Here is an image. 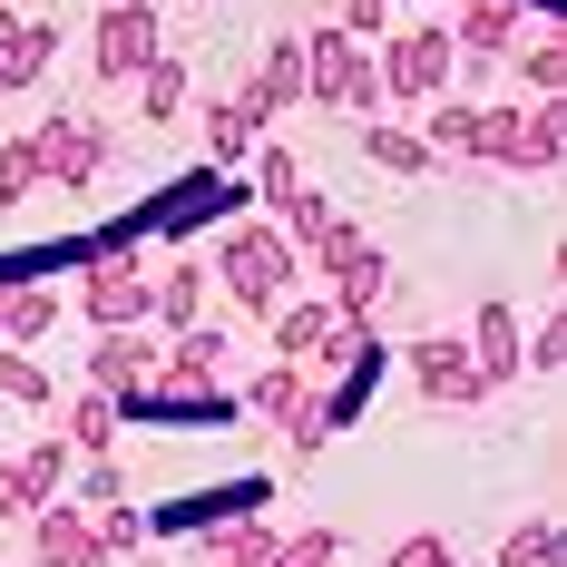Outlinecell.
Instances as JSON below:
<instances>
[{
	"instance_id": "cell-1",
	"label": "cell",
	"mask_w": 567,
	"mask_h": 567,
	"mask_svg": "<svg viewBox=\"0 0 567 567\" xmlns=\"http://www.w3.org/2000/svg\"><path fill=\"white\" fill-rule=\"evenodd\" d=\"M293 245H284L275 216H235L226 235H216V255H206V275H216V293H226L235 313H255V323H275V303H293Z\"/></svg>"
},
{
	"instance_id": "cell-2",
	"label": "cell",
	"mask_w": 567,
	"mask_h": 567,
	"mask_svg": "<svg viewBox=\"0 0 567 567\" xmlns=\"http://www.w3.org/2000/svg\"><path fill=\"white\" fill-rule=\"evenodd\" d=\"M226 333H176L167 352H157V382H147V401H137V421H216V411H235V382H226Z\"/></svg>"
},
{
	"instance_id": "cell-3",
	"label": "cell",
	"mask_w": 567,
	"mask_h": 567,
	"mask_svg": "<svg viewBox=\"0 0 567 567\" xmlns=\"http://www.w3.org/2000/svg\"><path fill=\"white\" fill-rule=\"evenodd\" d=\"M147 245L137 235H99V245H79V313H89V333H117V323H147Z\"/></svg>"
},
{
	"instance_id": "cell-4",
	"label": "cell",
	"mask_w": 567,
	"mask_h": 567,
	"mask_svg": "<svg viewBox=\"0 0 567 567\" xmlns=\"http://www.w3.org/2000/svg\"><path fill=\"white\" fill-rule=\"evenodd\" d=\"M303 109L382 117V79H372V50H362L352 30H313V40H303Z\"/></svg>"
},
{
	"instance_id": "cell-5",
	"label": "cell",
	"mask_w": 567,
	"mask_h": 567,
	"mask_svg": "<svg viewBox=\"0 0 567 567\" xmlns=\"http://www.w3.org/2000/svg\"><path fill=\"white\" fill-rule=\"evenodd\" d=\"M372 79H382V109H431V99L460 79L451 30H392V40L372 50Z\"/></svg>"
},
{
	"instance_id": "cell-6",
	"label": "cell",
	"mask_w": 567,
	"mask_h": 567,
	"mask_svg": "<svg viewBox=\"0 0 567 567\" xmlns=\"http://www.w3.org/2000/svg\"><path fill=\"white\" fill-rule=\"evenodd\" d=\"M157 352H167V342H147V323L89 333V392H109L117 421H137V401H147V382H157Z\"/></svg>"
},
{
	"instance_id": "cell-7",
	"label": "cell",
	"mask_w": 567,
	"mask_h": 567,
	"mask_svg": "<svg viewBox=\"0 0 567 567\" xmlns=\"http://www.w3.org/2000/svg\"><path fill=\"white\" fill-rule=\"evenodd\" d=\"M157 50H167V30H157L147 0H109V10L89 20V79H137Z\"/></svg>"
},
{
	"instance_id": "cell-8",
	"label": "cell",
	"mask_w": 567,
	"mask_h": 567,
	"mask_svg": "<svg viewBox=\"0 0 567 567\" xmlns=\"http://www.w3.org/2000/svg\"><path fill=\"white\" fill-rule=\"evenodd\" d=\"M30 137H40V176H50V186H69V196H89V176L117 157V137L99 127V117H40Z\"/></svg>"
},
{
	"instance_id": "cell-9",
	"label": "cell",
	"mask_w": 567,
	"mask_h": 567,
	"mask_svg": "<svg viewBox=\"0 0 567 567\" xmlns=\"http://www.w3.org/2000/svg\"><path fill=\"white\" fill-rule=\"evenodd\" d=\"M518 30H528V0H460L451 59H460V69H489V59L518 50Z\"/></svg>"
},
{
	"instance_id": "cell-10",
	"label": "cell",
	"mask_w": 567,
	"mask_h": 567,
	"mask_svg": "<svg viewBox=\"0 0 567 567\" xmlns=\"http://www.w3.org/2000/svg\"><path fill=\"white\" fill-rule=\"evenodd\" d=\"M411 392L421 401H441V411H480V372H470V342L451 333H431V342H411Z\"/></svg>"
},
{
	"instance_id": "cell-11",
	"label": "cell",
	"mask_w": 567,
	"mask_h": 567,
	"mask_svg": "<svg viewBox=\"0 0 567 567\" xmlns=\"http://www.w3.org/2000/svg\"><path fill=\"white\" fill-rule=\"evenodd\" d=\"M30 567H109V548H99V528H89L79 499L30 509Z\"/></svg>"
},
{
	"instance_id": "cell-12",
	"label": "cell",
	"mask_w": 567,
	"mask_h": 567,
	"mask_svg": "<svg viewBox=\"0 0 567 567\" xmlns=\"http://www.w3.org/2000/svg\"><path fill=\"white\" fill-rule=\"evenodd\" d=\"M265 127H275V117L255 109L245 89H235V99H216V109H206V167H216V176H245V157L265 147Z\"/></svg>"
},
{
	"instance_id": "cell-13",
	"label": "cell",
	"mask_w": 567,
	"mask_h": 567,
	"mask_svg": "<svg viewBox=\"0 0 567 567\" xmlns=\"http://www.w3.org/2000/svg\"><path fill=\"white\" fill-rule=\"evenodd\" d=\"M206 293H216V275H206L196 255H167V275H147V313H157L167 333H196V323H206Z\"/></svg>"
},
{
	"instance_id": "cell-14",
	"label": "cell",
	"mask_w": 567,
	"mask_h": 567,
	"mask_svg": "<svg viewBox=\"0 0 567 567\" xmlns=\"http://www.w3.org/2000/svg\"><path fill=\"white\" fill-rule=\"evenodd\" d=\"M196 558H206V567H275V528H265L255 509L206 518V528H196Z\"/></svg>"
},
{
	"instance_id": "cell-15",
	"label": "cell",
	"mask_w": 567,
	"mask_h": 567,
	"mask_svg": "<svg viewBox=\"0 0 567 567\" xmlns=\"http://www.w3.org/2000/svg\"><path fill=\"white\" fill-rule=\"evenodd\" d=\"M59 313H69V303H59V284H40V275H10V293H0V342H10V352H30V342L50 333Z\"/></svg>"
},
{
	"instance_id": "cell-16",
	"label": "cell",
	"mask_w": 567,
	"mask_h": 567,
	"mask_svg": "<svg viewBox=\"0 0 567 567\" xmlns=\"http://www.w3.org/2000/svg\"><path fill=\"white\" fill-rule=\"evenodd\" d=\"M470 372H480V392H509V382H518V313H509V303H480Z\"/></svg>"
},
{
	"instance_id": "cell-17",
	"label": "cell",
	"mask_w": 567,
	"mask_h": 567,
	"mask_svg": "<svg viewBox=\"0 0 567 567\" xmlns=\"http://www.w3.org/2000/svg\"><path fill=\"white\" fill-rule=\"evenodd\" d=\"M245 99L265 117L303 109V40H265V59H255V79H245Z\"/></svg>"
},
{
	"instance_id": "cell-18",
	"label": "cell",
	"mask_w": 567,
	"mask_h": 567,
	"mask_svg": "<svg viewBox=\"0 0 567 567\" xmlns=\"http://www.w3.org/2000/svg\"><path fill=\"white\" fill-rule=\"evenodd\" d=\"M303 401H313V372H303V362H265V372H245V411L275 421V431L303 411Z\"/></svg>"
},
{
	"instance_id": "cell-19",
	"label": "cell",
	"mask_w": 567,
	"mask_h": 567,
	"mask_svg": "<svg viewBox=\"0 0 567 567\" xmlns=\"http://www.w3.org/2000/svg\"><path fill=\"white\" fill-rule=\"evenodd\" d=\"M59 59V20H20V40L0 50V99H20V89H40Z\"/></svg>"
},
{
	"instance_id": "cell-20",
	"label": "cell",
	"mask_w": 567,
	"mask_h": 567,
	"mask_svg": "<svg viewBox=\"0 0 567 567\" xmlns=\"http://www.w3.org/2000/svg\"><path fill=\"white\" fill-rule=\"evenodd\" d=\"M509 69L528 79V99H567V30H518Z\"/></svg>"
},
{
	"instance_id": "cell-21",
	"label": "cell",
	"mask_w": 567,
	"mask_h": 567,
	"mask_svg": "<svg viewBox=\"0 0 567 567\" xmlns=\"http://www.w3.org/2000/svg\"><path fill=\"white\" fill-rule=\"evenodd\" d=\"M567 157V99H538V109H518V176L558 167Z\"/></svg>"
},
{
	"instance_id": "cell-22",
	"label": "cell",
	"mask_w": 567,
	"mask_h": 567,
	"mask_svg": "<svg viewBox=\"0 0 567 567\" xmlns=\"http://www.w3.org/2000/svg\"><path fill=\"white\" fill-rule=\"evenodd\" d=\"M59 441H69V451H117V401L109 392H79L69 411H59Z\"/></svg>"
},
{
	"instance_id": "cell-23",
	"label": "cell",
	"mask_w": 567,
	"mask_h": 567,
	"mask_svg": "<svg viewBox=\"0 0 567 567\" xmlns=\"http://www.w3.org/2000/svg\"><path fill=\"white\" fill-rule=\"evenodd\" d=\"M245 176H255V206H293V196H303V157H293V147H255V157H245Z\"/></svg>"
},
{
	"instance_id": "cell-24",
	"label": "cell",
	"mask_w": 567,
	"mask_h": 567,
	"mask_svg": "<svg viewBox=\"0 0 567 567\" xmlns=\"http://www.w3.org/2000/svg\"><path fill=\"white\" fill-rule=\"evenodd\" d=\"M40 186H50V176H40V137L10 127V137H0V206H30Z\"/></svg>"
},
{
	"instance_id": "cell-25",
	"label": "cell",
	"mask_w": 567,
	"mask_h": 567,
	"mask_svg": "<svg viewBox=\"0 0 567 567\" xmlns=\"http://www.w3.org/2000/svg\"><path fill=\"white\" fill-rule=\"evenodd\" d=\"M567 558V528L558 518H518L509 538H499V567H558Z\"/></svg>"
},
{
	"instance_id": "cell-26",
	"label": "cell",
	"mask_w": 567,
	"mask_h": 567,
	"mask_svg": "<svg viewBox=\"0 0 567 567\" xmlns=\"http://www.w3.org/2000/svg\"><path fill=\"white\" fill-rule=\"evenodd\" d=\"M362 157H372V167H392V176H421V167H431L421 127H362Z\"/></svg>"
},
{
	"instance_id": "cell-27",
	"label": "cell",
	"mask_w": 567,
	"mask_h": 567,
	"mask_svg": "<svg viewBox=\"0 0 567 567\" xmlns=\"http://www.w3.org/2000/svg\"><path fill=\"white\" fill-rule=\"evenodd\" d=\"M137 109L157 117V127H167V117L186 109V69H176L167 50H157V59H147V69H137Z\"/></svg>"
},
{
	"instance_id": "cell-28",
	"label": "cell",
	"mask_w": 567,
	"mask_h": 567,
	"mask_svg": "<svg viewBox=\"0 0 567 567\" xmlns=\"http://www.w3.org/2000/svg\"><path fill=\"white\" fill-rule=\"evenodd\" d=\"M275 567H342V528H333V518H313V528L275 538Z\"/></svg>"
},
{
	"instance_id": "cell-29",
	"label": "cell",
	"mask_w": 567,
	"mask_h": 567,
	"mask_svg": "<svg viewBox=\"0 0 567 567\" xmlns=\"http://www.w3.org/2000/svg\"><path fill=\"white\" fill-rule=\"evenodd\" d=\"M0 401H20V411H40V401H50V372H40L30 352H10V342H0Z\"/></svg>"
},
{
	"instance_id": "cell-30",
	"label": "cell",
	"mask_w": 567,
	"mask_h": 567,
	"mask_svg": "<svg viewBox=\"0 0 567 567\" xmlns=\"http://www.w3.org/2000/svg\"><path fill=\"white\" fill-rule=\"evenodd\" d=\"M89 528H99V548H109V558H127V548H147V518L127 509V499H109V509H89Z\"/></svg>"
},
{
	"instance_id": "cell-31",
	"label": "cell",
	"mask_w": 567,
	"mask_h": 567,
	"mask_svg": "<svg viewBox=\"0 0 567 567\" xmlns=\"http://www.w3.org/2000/svg\"><path fill=\"white\" fill-rule=\"evenodd\" d=\"M333 10H342L333 30H352L362 50H382V40H392V0H333Z\"/></svg>"
},
{
	"instance_id": "cell-32",
	"label": "cell",
	"mask_w": 567,
	"mask_h": 567,
	"mask_svg": "<svg viewBox=\"0 0 567 567\" xmlns=\"http://www.w3.org/2000/svg\"><path fill=\"white\" fill-rule=\"evenodd\" d=\"M69 441H30V451H20V470H30V489H40V499H59V480H69Z\"/></svg>"
},
{
	"instance_id": "cell-33",
	"label": "cell",
	"mask_w": 567,
	"mask_h": 567,
	"mask_svg": "<svg viewBox=\"0 0 567 567\" xmlns=\"http://www.w3.org/2000/svg\"><path fill=\"white\" fill-rule=\"evenodd\" d=\"M30 509H50V499L30 489V470H20V460H0V528H10V518H30Z\"/></svg>"
},
{
	"instance_id": "cell-34",
	"label": "cell",
	"mask_w": 567,
	"mask_h": 567,
	"mask_svg": "<svg viewBox=\"0 0 567 567\" xmlns=\"http://www.w3.org/2000/svg\"><path fill=\"white\" fill-rule=\"evenodd\" d=\"M382 567H460V558H451V538H441V528H421V538H401Z\"/></svg>"
},
{
	"instance_id": "cell-35",
	"label": "cell",
	"mask_w": 567,
	"mask_h": 567,
	"mask_svg": "<svg viewBox=\"0 0 567 567\" xmlns=\"http://www.w3.org/2000/svg\"><path fill=\"white\" fill-rule=\"evenodd\" d=\"M284 441H293V460H313L323 441H333V421H323V401H303L293 421H284Z\"/></svg>"
},
{
	"instance_id": "cell-36",
	"label": "cell",
	"mask_w": 567,
	"mask_h": 567,
	"mask_svg": "<svg viewBox=\"0 0 567 567\" xmlns=\"http://www.w3.org/2000/svg\"><path fill=\"white\" fill-rule=\"evenodd\" d=\"M109 499H127V480H117L109 451H89V489H79V509H109Z\"/></svg>"
},
{
	"instance_id": "cell-37",
	"label": "cell",
	"mask_w": 567,
	"mask_h": 567,
	"mask_svg": "<svg viewBox=\"0 0 567 567\" xmlns=\"http://www.w3.org/2000/svg\"><path fill=\"white\" fill-rule=\"evenodd\" d=\"M10 40H20V10H10V0H0V50H10Z\"/></svg>"
},
{
	"instance_id": "cell-38",
	"label": "cell",
	"mask_w": 567,
	"mask_h": 567,
	"mask_svg": "<svg viewBox=\"0 0 567 567\" xmlns=\"http://www.w3.org/2000/svg\"><path fill=\"white\" fill-rule=\"evenodd\" d=\"M0 293H10V265H0Z\"/></svg>"
}]
</instances>
